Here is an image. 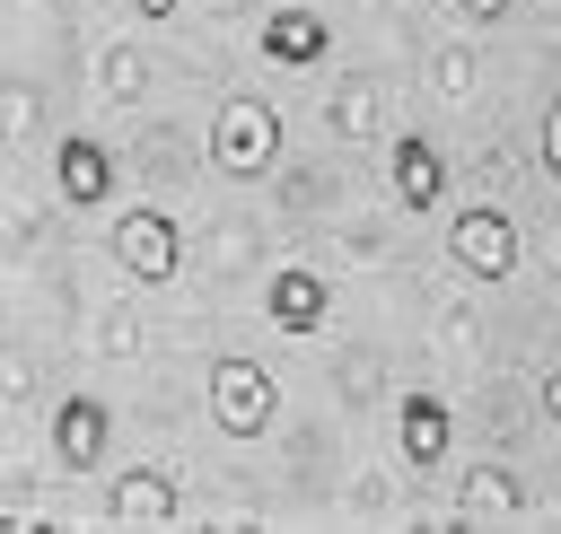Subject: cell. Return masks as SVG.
<instances>
[{
    "instance_id": "1",
    "label": "cell",
    "mask_w": 561,
    "mask_h": 534,
    "mask_svg": "<svg viewBox=\"0 0 561 534\" xmlns=\"http://www.w3.org/2000/svg\"><path fill=\"white\" fill-rule=\"evenodd\" d=\"M272 158H280V114H272V96L237 88L219 105V123H210V166L228 184H254V175H272Z\"/></svg>"
},
{
    "instance_id": "2",
    "label": "cell",
    "mask_w": 561,
    "mask_h": 534,
    "mask_svg": "<svg viewBox=\"0 0 561 534\" xmlns=\"http://www.w3.org/2000/svg\"><path fill=\"white\" fill-rule=\"evenodd\" d=\"M210 420H219V438H263V429L280 420L272 368L245 359V350H219V359H210Z\"/></svg>"
},
{
    "instance_id": "3",
    "label": "cell",
    "mask_w": 561,
    "mask_h": 534,
    "mask_svg": "<svg viewBox=\"0 0 561 534\" xmlns=\"http://www.w3.org/2000/svg\"><path fill=\"white\" fill-rule=\"evenodd\" d=\"M447 254H456V271H473V280H517V219L500 210V201H473V210H456L447 219Z\"/></svg>"
},
{
    "instance_id": "4",
    "label": "cell",
    "mask_w": 561,
    "mask_h": 534,
    "mask_svg": "<svg viewBox=\"0 0 561 534\" xmlns=\"http://www.w3.org/2000/svg\"><path fill=\"white\" fill-rule=\"evenodd\" d=\"M114 263L140 280V289H167L175 271H184V236H175V219L167 210H114Z\"/></svg>"
},
{
    "instance_id": "5",
    "label": "cell",
    "mask_w": 561,
    "mask_h": 534,
    "mask_svg": "<svg viewBox=\"0 0 561 534\" xmlns=\"http://www.w3.org/2000/svg\"><path fill=\"white\" fill-rule=\"evenodd\" d=\"M114 446V403L105 394H61L53 403V464L61 473H96Z\"/></svg>"
},
{
    "instance_id": "6",
    "label": "cell",
    "mask_w": 561,
    "mask_h": 534,
    "mask_svg": "<svg viewBox=\"0 0 561 534\" xmlns=\"http://www.w3.org/2000/svg\"><path fill=\"white\" fill-rule=\"evenodd\" d=\"M53 184H61V201H70V210H105V201H114V149H105V140H88V131L53 140Z\"/></svg>"
},
{
    "instance_id": "7",
    "label": "cell",
    "mask_w": 561,
    "mask_h": 534,
    "mask_svg": "<svg viewBox=\"0 0 561 534\" xmlns=\"http://www.w3.org/2000/svg\"><path fill=\"white\" fill-rule=\"evenodd\" d=\"M263 315H272L280 333H324V315H333V280L307 271V263H280V271L263 280Z\"/></svg>"
},
{
    "instance_id": "8",
    "label": "cell",
    "mask_w": 561,
    "mask_h": 534,
    "mask_svg": "<svg viewBox=\"0 0 561 534\" xmlns=\"http://www.w3.org/2000/svg\"><path fill=\"white\" fill-rule=\"evenodd\" d=\"M324 53H333V26H324L316 9L280 0V9L263 18V61H272V70H324Z\"/></svg>"
},
{
    "instance_id": "9",
    "label": "cell",
    "mask_w": 561,
    "mask_h": 534,
    "mask_svg": "<svg viewBox=\"0 0 561 534\" xmlns=\"http://www.w3.org/2000/svg\"><path fill=\"white\" fill-rule=\"evenodd\" d=\"M386 184H394L403 210H438V201H447V158H438V140H421V131L386 140Z\"/></svg>"
},
{
    "instance_id": "10",
    "label": "cell",
    "mask_w": 561,
    "mask_h": 534,
    "mask_svg": "<svg viewBox=\"0 0 561 534\" xmlns=\"http://www.w3.org/2000/svg\"><path fill=\"white\" fill-rule=\"evenodd\" d=\"M394 446H403V464L430 481V473L447 464V446H456V411H447L438 394H403V411H394Z\"/></svg>"
},
{
    "instance_id": "11",
    "label": "cell",
    "mask_w": 561,
    "mask_h": 534,
    "mask_svg": "<svg viewBox=\"0 0 561 534\" xmlns=\"http://www.w3.org/2000/svg\"><path fill=\"white\" fill-rule=\"evenodd\" d=\"M105 516H114V525H175V516H184L175 473H167V464H131V473H114Z\"/></svg>"
},
{
    "instance_id": "12",
    "label": "cell",
    "mask_w": 561,
    "mask_h": 534,
    "mask_svg": "<svg viewBox=\"0 0 561 534\" xmlns=\"http://www.w3.org/2000/svg\"><path fill=\"white\" fill-rule=\"evenodd\" d=\"M456 490H465V499H456V525H517V516H526V490H517L508 464H473Z\"/></svg>"
},
{
    "instance_id": "13",
    "label": "cell",
    "mask_w": 561,
    "mask_h": 534,
    "mask_svg": "<svg viewBox=\"0 0 561 534\" xmlns=\"http://www.w3.org/2000/svg\"><path fill=\"white\" fill-rule=\"evenodd\" d=\"M105 70H114V79H105L114 96H140V79H149V61H140V53H105Z\"/></svg>"
},
{
    "instance_id": "14",
    "label": "cell",
    "mask_w": 561,
    "mask_h": 534,
    "mask_svg": "<svg viewBox=\"0 0 561 534\" xmlns=\"http://www.w3.org/2000/svg\"><path fill=\"white\" fill-rule=\"evenodd\" d=\"M438 88H447V96H473V61H465V53H438Z\"/></svg>"
},
{
    "instance_id": "15",
    "label": "cell",
    "mask_w": 561,
    "mask_h": 534,
    "mask_svg": "<svg viewBox=\"0 0 561 534\" xmlns=\"http://www.w3.org/2000/svg\"><path fill=\"white\" fill-rule=\"evenodd\" d=\"M535 158H543V175L561 184V96H552V114H543V149H535Z\"/></svg>"
},
{
    "instance_id": "16",
    "label": "cell",
    "mask_w": 561,
    "mask_h": 534,
    "mask_svg": "<svg viewBox=\"0 0 561 534\" xmlns=\"http://www.w3.org/2000/svg\"><path fill=\"white\" fill-rule=\"evenodd\" d=\"M508 9H517V0H456V18H465V26H500Z\"/></svg>"
},
{
    "instance_id": "17",
    "label": "cell",
    "mask_w": 561,
    "mask_h": 534,
    "mask_svg": "<svg viewBox=\"0 0 561 534\" xmlns=\"http://www.w3.org/2000/svg\"><path fill=\"white\" fill-rule=\"evenodd\" d=\"M26 114H35V96H26V88H9V96H0V140H9Z\"/></svg>"
},
{
    "instance_id": "18",
    "label": "cell",
    "mask_w": 561,
    "mask_h": 534,
    "mask_svg": "<svg viewBox=\"0 0 561 534\" xmlns=\"http://www.w3.org/2000/svg\"><path fill=\"white\" fill-rule=\"evenodd\" d=\"M543 420H552V429H561V359H552V368H543Z\"/></svg>"
},
{
    "instance_id": "19",
    "label": "cell",
    "mask_w": 561,
    "mask_h": 534,
    "mask_svg": "<svg viewBox=\"0 0 561 534\" xmlns=\"http://www.w3.org/2000/svg\"><path fill=\"white\" fill-rule=\"evenodd\" d=\"M123 9H131V18H149V26H158V18H175V9H184V0H123Z\"/></svg>"
}]
</instances>
